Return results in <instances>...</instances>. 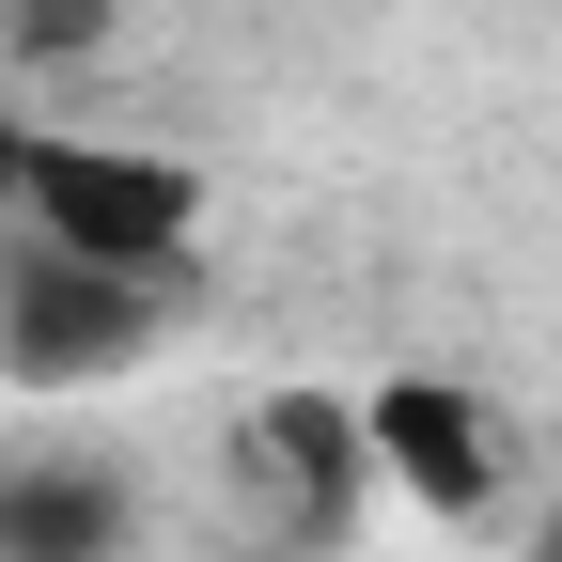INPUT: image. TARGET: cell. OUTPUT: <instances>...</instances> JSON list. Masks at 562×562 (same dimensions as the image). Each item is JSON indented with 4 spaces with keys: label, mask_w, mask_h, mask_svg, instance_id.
<instances>
[{
    "label": "cell",
    "mask_w": 562,
    "mask_h": 562,
    "mask_svg": "<svg viewBox=\"0 0 562 562\" xmlns=\"http://www.w3.org/2000/svg\"><path fill=\"white\" fill-rule=\"evenodd\" d=\"M16 220L47 250H94V266H188L203 235V188L172 157H140V140H32V188H16Z\"/></svg>",
    "instance_id": "obj_1"
},
{
    "label": "cell",
    "mask_w": 562,
    "mask_h": 562,
    "mask_svg": "<svg viewBox=\"0 0 562 562\" xmlns=\"http://www.w3.org/2000/svg\"><path fill=\"white\" fill-rule=\"evenodd\" d=\"M140 344H157V281L140 266L47 250V235H32V266H0V375L16 391H79V375L140 360Z\"/></svg>",
    "instance_id": "obj_2"
},
{
    "label": "cell",
    "mask_w": 562,
    "mask_h": 562,
    "mask_svg": "<svg viewBox=\"0 0 562 562\" xmlns=\"http://www.w3.org/2000/svg\"><path fill=\"white\" fill-rule=\"evenodd\" d=\"M235 469H250V501L281 531H344V516H360V469H375V422L328 406V391H266L235 422Z\"/></svg>",
    "instance_id": "obj_3"
},
{
    "label": "cell",
    "mask_w": 562,
    "mask_h": 562,
    "mask_svg": "<svg viewBox=\"0 0 562 562\" xmlns=\"http://www.w3.org/2000/svg\"><path fill=\"white\" fill-rule=\"evenodd\" d=\"M360 422H375V469L422 516H484L501 501V438H484V406L453 375H391V391H360Z\"/></svg>",
    "instance_id": "obj_4"
},
{
    "label": "cell",
    "mask_w": 562,
    "mask_h": 562,
    "mask_svg": "<svg viewBox=\"0 0 562 562\" xmlns=\"http://www.w3.org/2000/svg\"><path fill=\"white\" fill-rule=\"evenodd\" d=\"M125 469L94 453H16L0 469V562H125Z\"/></svg>",
    "instance_id": "obj_5"
},
{
    "label": "cell",
    "mask_w": 562,
    "mask_h": 562,
    "mask_svg": "<svg viewBox=\"0 0 562 562\" xmlns=\"http://www.w3.org/2000/svg\"><path fill=\"white\" fill-rule=\"evenodd\" d=\"M16 32H32V47H63V63H79V47H110V0H16Z\"/></svg>",
    "instance_id": "obj_6"
},
{
    "label": "cell",
    "mask_w": 562,
    "mask_h": 562,
    "mask_svg": "<svg viewBox=\"0 0 562 562\" xmlns=\"http://www.w3.org/2000/svg\"><path fill=\"white\" fill-rule=\"evenodd\" d=\"M16 188H32V125H0V220H16Z\"/></svg>",
    "instance_id": "obj_7"
},
{
    "label": "cell",
    "mask_w": 562,
    "mask_h": 562,
    "mask_svg": "<svg viewBox=\"0 0 562 562\" xmlns=\"http://www.w3.org/2000/svg\"><path fill=\"white\" fill-rule=\"evenodd\" d=\"M531 562H562V531H547V547H531Z\"/></svg>",
    "instance_id": "obj_8"
},
{
    "label": "cell",
    "mask_w": 562,
    "mask_h": 562,
    "mask_svg": "<svg viewBox=\"0 0 562 562\" xmlns=\"http://www.w3.org/2000/svg\"><path fill=\"white\" fill-rule=\"evenodd\" d=\"M0 32H16V0H0Z\"/></svg>",
    "instance_id": "obj_9"
}]
</instances>
